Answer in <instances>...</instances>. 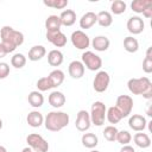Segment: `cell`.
Here are the masks:
<instances>
[{"instance_id": "1", "label": "cell", "mask_w": 152, "mask_h": 152, "mask_svg": "<svg viewBox=\"0 0 152 152\" xmlns=\"http://www.w3.org/2000/svg\"><path fill=\"white\" fill-rule=\"evenodd\" d=\"M1 44L6 49L7 53L13 52L18 46L24 43V34L19 31H15L11 26H4L0 31Z\"/></svg>"}, {"instance_id": "2", "label": "cell", "mask_w": 152, "mask_h": 152, "mask_svg": "<svg viewBox=\"0 0 152 152\" xmlns=\"http://www.w3.org/2000/svg\"><path fill=\"white\" fill-rule=\"evenodd\" d=\"M69 124V114L65 112H58L53 110L48 113V115L44 119V125L48 131L51 132H58L66 127Z\"/></svg>"}, {"instance_id": "3", "label": "cell", "mask_w": 152, "mask_h": 152, "mask_svg": "<svg viewBox=\"0 0 152 152\" xmlns=\"http://www.w3.org/2000/svg\"><path fill=\"white\" fill-rule=\"evenodd\" d=\"M128 90L134 95H142V97L152 99V83L147 77L131 78L127 82Z\"/></svg>"}, {"instance_id": "4", "label": "cell", "mask_w": 152, "mask_h": 152, "mask_svg": "<svg viewBox=\"0 0 152 152\" xmlns=\"http://www.w3.org/2000/svg\"><path fill=\"white\" fill-rule=\"evenodd\" d=\"M106 112H107V108H106L104 103L101 101H95L91 104V109H90V114H89L91 124H94L95 126H102L104 124Z\"/></svg>"}, {"instance_id": "5", "label": "cell", "mask_w": 152, "mask_h": 152, "mask_svg": "<svg viewBox=\"0 0 152 152\" xmlns=\"http://www.w3.org/2000/svg\"><path fill=\"white\" fill-rule=\"evenodd\" d=\"M26 141L34 152H48L49 150V142L40 134H37V133L28 134L26 138Z\"/></svg>"}, {"instance_id": "6", "label": "cell", "mask_w": 152, "mask_h": 152, "mask_svg": "<svg viewBox=\"0 0 152 152\" xmlns=\"http://www.w3.org/2000/svg\"><path fill=\"white\" fill-rule=\"evenodd\" d=\"M82 63L84 68H87L90 71H96L102 66L101 57L91 51H86L82 53Z\"/></svg>"}, {"instance_id": "7", "label": "cell", "mask_w": 152, "mask_h": 152, "mask_svg": "<svg viewBox=\"0 0 152 152\" xmlns=\"http://www.w3.org/2000/svg\"><path fill=\"white\" fill-rule=\"evenodd\" d=\"M70 40H71V44L78 49V50H86L89 48L90 45V39L89 37L81 30H77V31H74L71 33V37H70Z\"/></svg>"}, {"instance_id": "8", "label": "cell", "mask_w": 152, "mask_h": 152, "mask_svg": "<svg viewBox=\"0 0 152 152\" xmlns=\"http://www.w3.org/2000/svg\"><path fill=\"white\" fill-rule=\"evenodd\" d=\"M109 81H110V77L108 75L107 71L104 70H100L96 75H95V78L93 81V88L95 91L97 93H103L107 90L108 86H109Z\"/></svg>"}, {"instance_id": "9", "label": "cell", "mask_w": 152, "mask_h": 152, "mask_svg": "<svg viewBox=\"0 0 152 152\" xmlns=\"http://www.w3.org/2000/svg\"><path fill=\"white\" fill-rule=\"evenodd\" d=\"M115 107L120 110L122 118H127L133 109V99L128 95H120L116 99Z\"/></svg>"}, {"instance_id": "10", "label": "cell", "mask_w": 152, "mask_h": 152, "mask_svg": "<svg viewBox=\"0 0 152 152\" xmlns=\"http://www.w3.org/2000/svg\"><path fill=\"white\" fill-rule=\"evenodd\" d=\"M90 115L87 110L82 109L77 113V118H76V121H75V126L76 128L80 131V132H86L89 129L90 127Z\"/></svg>"}, {"instance_id": "11", "label": "cell", "mask_w": 152, "mask_h": 152, "mask_svg": "<svg viewBox=\"0 0 152 152\" xmlns=\"http://www.w3.org/2000/svg\"><path fill=\"white\" fill-rule=\"evenodd\" d=\"M144 27H145V23L138 15H133V17H131L127 20V30L132 34H139V33H141L144 31Z\"/></svg>"}, {"instance_id": "12", "label": "cell", "mask_w": 152, "mask_h": 152, "mask_svg": "<svg viewBox=\"0 0 152 152\" xmlns=\"http://www.w3.org/2000/svg\"><path fill=\"white\" fill-rule=\"evenodd\" d=\"M147 125L145 116L140 114H133L128 120V126L135 132H142Z\"/></svg>"}, {"instance_id": "13", "label": "cell", "mask_w": 152, "mask_h": 152, "mask_svg": "<svg viewBox=\"0 0 152 152\" xmlns=\"http://www.w3.org/2000/svg\"><path fill=\"white\" fill-rule=\"evenodd\" d=\"M46 39L52 45H55L56 48H63L66 44V36L61 31L53 32V33H48L46 32Z\"/></svg>"}, {"instance_id": "14", "label": "cell", "mask_w": 152, "mask_h": 152, "mask_svg": "<svg viewBox=\"0 0 152 152\" xmlns=\"http://www.w3.org/2000/svg\"><path fill=\"white\" fill-rule=\"evenodd\" d=\"M68 71H69V75L72 77V78H81L83 75H84V65L82 62L80 61H72L70 64H69V68H68Z\"/></svg>"}, {"instance_id": "15", "label": "cell", "mask_w": 152, "mask_h": 152, "mask_svg": "<svg viewBox=\"0 0 152 152\" xmlns=\"http://www.w3.org/2000/svg\"><path fill=\"white\" fill-rule=\"evenodd\" d=\"M61 19L58 15H49L45 20V28L48 33H53L61 31Z\"/></svg>"}, {"instance_id": "16", "label": "cell", "mask_w": 152, "mask_h": 152, "mask_svg": "<svg viewBox=\"0 0 152 152\" xmlns=\"http://www.w3.org/2000/svg\"><path fill=\"white\" fill-rule=\"evenodd\" d=\"M26 121H27L28 126H31L33 128H37V127H40L44 124V116H43V114L40 112L32 110V112H30L27 114Z\"/></svg>"}, {"instance_id": "17", "label": "cell", "mask_w": 152, "mask_h": 152, "mask_svg": "<svg viewBox=\"0 0 152 152\" xmlns=\"http://www.w3.org/2000/svg\"><path fill=\"white\" fill-rule=\"evenodd\" d=\"M49 103L53 107V108H61L64 106L65 103V96L62 91H52L50 95H49Z\"/></svg>"}, {"instance_id": "18", "label": "cell", "mask_w": 152, "mask_h": 152, "mask_svg": "<svg viewBox=\"0 0 152 152\" xmlns=\"http://www.w3.org/2000/svg\"><path fill=\"white\" fill-rule=\"evenodd\" d=\"M96 21H97L96 14L94 12H87L80 19V27L81 28H84V30L90 28L93 25H95Z\"/></svg>"}, {"instance_id": "19", "label": "cell", "mask_w": 152, "mask_h": 152, "mask_svg": "<svg viewBox=\"0 0 152 152\" xmlns=\"http://www.w3.org/2000/svg\"><path fill=\"white\" fill-rule=\"evenodd\" d=\"M91 46L96 51H100V52L106 51L109 48V39L106 36H96L91 40Z\"/></svg>"}, {"instance_id": "20", "label": "cell", "mask_w": 152, "mask_h": 152, "mask_svg": "<svg viewBox=\"0 0 152 152\" xmlns=\"http://www.w3.org/2000/svg\"><path fill=\"white\" fill-rule=\"evenodd\" d=\"M48 78H49V82H50L51 87H52V88H57V87H59V86L63 83V81H64V72H63L62 70H59V69L52 70V71L49 74Z\"/></svg>"}, {"instance_id": "21", "label": "cell", "mask_w": 152, "mask_h": 152, "mask_svg": "<svg viewBox=\"0 0 152 152\" xmlns=\"http://www.w3.org/2000/svg\"><path fill=\"white\" fill-rule=\"evenodd\" d=\"M46 55V49L43 45H34L28 50V59L32 62L42 59Z\"/></svg>"}, {"instance_id": "22", "label": "cell", "mask_w": 152, "mask_h": 152, "mask_svg": "<svg viewBox=\"0 0 152 152\" xmlns=\"http://www.w3.org/2000/svg\"><path fill=\"white\" fill-rule=\"evenodd\" d=\"M59 19H61V24L63 26H71L76 21V13L72 10H65L61 13Z\"/></svg>"}, {"instance_id": "23", "label": "cell", "mask_w": 152, "mask_h": 152, "mask_svg": "<svg viewBox=\"0 0 152 152\" xmlns=\"http://www.w3.org/2000/svg\"><path fill=\"white\" fill-rule=\"evenodd\" d=\"M81 141H82V145L87 148H94L99 144L97 135L94 133H84L81 138Z\"/></svg>"}, {"instance_id": "24", "label": "cell", "mask_w": 152, "mask_h": 152, "mask_svg": "<svg viewBox=\"0 0 152 152\" xmlns=\"http://www.w3.org/2000/svg\"><path fill=\"white\" fill-rule=\"evenodd\" d=\"M48 62L51 66H59L63 63V53L59 50H51L48 53Z\"/></svg>"}, {"instance_id": "25", "label": "cell", "mask_w": 152, "mask_h": 152, "mask_svg": "<svg viewBox=\"0 0 152 152\" xmlns=\"http://www.w3.org/2000/svg\"><path fill=\"white\" fill-rule=\"evenodd\" d=\"M135 145L140 148H147L151 146V139L146 133H135L133 137Z\"/></svg>"}, {"instance_id": "26", "label": "cell", "mask_w": 152, "mask_h": 152, "mask_svg": "<svg viewBox=\"0 0 152 152\" xmlns=\"http://www.w3.org/2000/svg\"><path fill=\"white\" fill-rule=\"evenodd\" d=\"M27 100H28V103H30L32 107H34V108H39V107H42L43 103H44V96L42 95L40 91H36V90H34V91H31V93L28 94Z\"/></svg>"}, {"instance_id": "27", "label": "cell", "mask_w": 152, "mask_h": 152, "mask_svg": "<svg viewBox=\"0 0 152 152\" xmlns=\"http://www.w3.org/2000/svg\"><path fill=\"white\" fill-rule=\"evenodd\" d=\"M96 18H97V24L102 27H108L112 25L113 23V18H112V14L108 12V11H101L96 14Z\"/></svg>"}, {"instance_id": "28", "label": "cell", "mask_w": 152, "mask_h": 152, "mask_svg": "<svg viewBox=\"0 0 152 152\" xmlns=\"http://www.w3.org/2000/svg\"><path fill=\"white\" fill-rule=\"evenodd\" d=\"M124 49L129 53L137 52L139 50V43L134 37L128 36V37H126L124 39Z\"/></svg>"}, {"instance_id": "29", "label": "cell", "mask_w": 152, "mask_h": 152, "mask_svg": "<svg viewBox=\"0 0 152 152\" xmlns=\"http://www.w3.org/2000/svg\"><path fill=\"white\" fill-rule=\"evenodd\" d=\"M106 118H107V120H108L110 124H118V122L122 119V115H121L120 110H119L115 106H113V107H109V108L107 109V112H106Z\"/></svg>"}, {"instance_id": "30", "label": "cell", "mask_w": 152, "mask_h": 152, "mask_svg": "<svg viewBox=\"0 0 152 152\" xmlns=\"http://www.w3.org/2000/svg\"><path fill=\"white\" fill-rule=\"evenodd\" d=\"M150 6H152V1L151 0H134L131 4L132 11L135 12V13H142Z\"/></svg>"}, {"instance_id": "31", "label": "cell", "mask_w": 152, "mask_h": 152, "mask_svg": "<svg viewBox=\"0 0 152 152\" xmlns=\"http://www.w3.org/2000/svg\"><path fill=\"white\" fill-rule=\"evenodd\" d=\"M11 64L15 69H21L26 64V57L23 53H14L11 58Z\"/></svg>"}, {"instance_id": "32", "label": "cell", "mask_w": 152, "mask_h": 152, "mask_svg": "<svg viewBox=\"0 0 152 152\" xmlns=\"http://www.w3.org/2000/svg\"><path fill=\"white\" fill-rule=\"evenodd\" d=\"M126 8H127V5L122 0H114L110 5L112 13H114V14H122V13H125Z\"/></svg>"}, {"instance_id": "33", "label": "cell", "mask_w": 152, "mask_h": 152, "mask_svg": "<svg viewBox=\"0 0 152 152\" xmlns=\"http://www.w3.org/2000/svg\"><path fill=\"white\" fill-rule=\"evenodd\" d=\"M118 128L115 126H107L104 129H103V137L106 140L108 141H115L116 140V134H118Z\"/></svg>"}, {"instance_id": "34", "label": "cell", "mask_w": 152, "mask_h": 152, "mask_svg": "<svg viewBox=\"0 0 152 152\" xmlns=\"http://www.w3.org/2000/svg\"><path fill=\"white\" fill-rule=\"evenodd\" d=\"M43 4L48 7L57 8V10H63L64 7L68 6V0H44Z\"/></svg>"}, {"instance_id": "35", "label": "cell", "mask_w": 152, "mask_h": 152, "mask_svg": "<svg viewBox=\"0 0 152 152\" xmlns=\"http://www.w3.org/2000/svg\"><path fill=\"white\" fill-rule=\"evenodd\" d=\"M132 140V135L128 131H119L116 134V141L121 145H128V142H131Z\"/></svg>"}, {"instance_id": "36", "label": "cell", "mask_w": 152, "mask_h": 152, "mask_svg": "<svg viewBox=\"0 0 152 152\" xmlns=\"http://www.w3.org/2000/svg\"><path fill=\"white\" fill-rule=\"evenodd\" d=\"M37 88H38L39 91H46V90H49V89L52 88L51 84H50V82H49L48 76L46 77H42V78H39L37 81Z\"/></svg>"}, {"instance_id": "37", "label": "cell", "mask_w": 152, "mask_h": 152, "mask_svg": "<svg viewBox=\"0 0 152 152\" xmlns=\"http://www.w3.org/2000/svg\"><path fill=\"white\" fill-rule=\"evenodd\" d=\"M142 70L146 74L152 72V56H146L142 61Z\"/></svg>"}, {"instance_id": "38", "label": "cell", "mask_w": 152, "mask_h": 152, "mask_svg": "<svg viewBox=\"0 0 152 152\" xmlns=\"http://www.w3.org/2000/svg\"><path fill=\"white\" fill-rule=\"evenodd\" d=\"M10 74V65L5 62H0V80H4Z\"/></svg>"}, {"instance_id": "39", "label": "cell", "mask_w": 152, "mask_h": 152, "mask_svg": "<svg viewBox=\"0 0 152 152\" xmlns=\"http://www.w3.org/2000/svg\"><path fill=\"white\" fill-rule=\"evenodd\" d=\"M142 15H144L145 18H151V15H152V6L147 7V8L142 12Z\"/></svg>"}, {"instance_id": "40", "label": "cell", "mask_w": 152, "mask_h": 152, "mask_svg": "<svg viewBox=\"0 0 152 152\" xmlns=\"http://www.w3.org/2000/svg\"><path fill=\"white\" fill-rule=\"evenodd\" d=\"M120 152H135V150L129 145H124L122 148L120 150Z\"/></svg>"}, {"instance_id": "41", "label": "cell", "mask_w": 152, "mask_h": 152, "mask_svg": "<svg viewBox=\"0 0 152 152\" xmlns=\"http://www.w3.org/2000/svg\"><path fill=\"white\" fill-rule=\"evenodd\" d=\"M7 55V51H6V49L4 48V45L0 43V58H2V57H5Z\"/></svg>"}, {"instance_id": "42", "label": "cell", "mask_w": 152, "mask_h": 152, "mask_svg": "<svg viewBox=\"0 0 152 152\" xmlns=\"http://www.w3.org/2000/svg\"><path fill=\"white\" fill-rule=\"evenodd\" d=\"M21 152H34V151H33V150H32V148L28 146V147H25V148H23V151H21Z\"/></svg>"}, {"instance_id": "43", "label": "cell", "mask_w": 152, "mask_h": 152, "mask_svg": "<svg viewBox=\"0 0 152 152\" xmlns=\"http://www.w3.org/2000/svg\"><path fill=\"white\" fill-rule=\"evenodd\" d=\"M0 152H7V150H6L4 146H1V145H0Z\"/></svg>"}, {"instance_id": "44", "label": "cell", "mask_w": 152, "mask_h": 152, "mask_svg": "<svg viewBox=\"0 0 152 152\" xmlns=\"http://www.w3.org/2000/svg\"><path fill=\"white\" fill-rule=\"evenodd\" d=\"M1 128H2V120L0 119V129H1Z\"/></svg>"}, {"instance_id": "45", "label": "cell", "mask_w": 152, "mask_h": 152, "mask_svg": "<svg viewBox=\"0 0 152 152\" xmlns=\"http://www.w3.org/2000/svg\"><path fill=\"white\" fill-rule=\"evenodd\" d=\"M90 152H100V151H97V150H91Z\"/></svg>"}]
</instances>
